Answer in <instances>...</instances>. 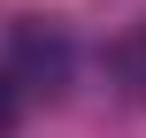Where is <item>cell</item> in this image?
Instances as JSON below:
<instances>
[{
	"mask_svg": "<svg viewBox=\"0 0 146 138\" xmlns=\"http://www.w3.org/2000/svg\"><path fill=\"white\" fill-rule=\"evenodd\" d=\"M8 77H15L23 92H62V85H69V38H62L54 23L23 15V23L8 31Z\"/></svg>",
	"mask_w": 146,
	"mask_h": 138,
	"instance_id": "obj_1",
	"label": "cell"
},
{
	"mask_svg": "<svg viewBox=\"0 0 146 138\" xmlns=\"http://www.w3.org/2000/svg\"><path fill=\"white\" fill-rule=\"evenodd\" d=\"M115 69H123L131 85H146V23L131 31V38H123V46H115Z\"/></svg>",
	"mask_w": 146,
	"mask_h": 138,
	"instance_id": "obj_2",
	"label": "cell"
},
{
	"mask_svg": "<svg viewBox=\"0 0 146 138\" xmlns=\"http://www.w3.org/2000/svg\"><path fill=\"white\" fill-rule=\"evenodd\" d=\"M15 115H23V85H15L8 69H0V138L15 131Z\"/></svg>",
	"mask_w": 146,
	"mask_h": 138,
	"instance_id": "obj_3",
	"label": "cell"
}]
</instances>
